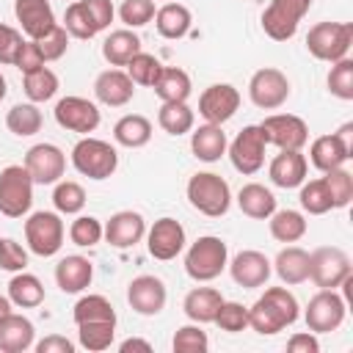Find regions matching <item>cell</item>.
<instances>
[{"instance_id":"1","label":"cell","mask_w":353,"mask_h":353,"mask_svg":"<svg viewBox=\"0 0 353 353\" xmlns=\"http://www.w3.org/2000/svg\"><path fill=\"white\" fill-rule=\"evenodd\" d=\"M298 317H301L298 298L287 287H268L254 301V306H248V325L262 336H273L284 331Z\"/></svg>"},{"instance_id":"2","label":"cell","mask_w":353,"mask_h":353,"mask_svg":"<svg viewBox=\"0 0 353 353\" xmlns=\"http://www.w3.org/2000/svg\"><path fill=\"white\" fill-rule=\"evenodd\" d=\"M188 201L193 210H199L207 218H221L232 207V188L221 174L212 171H199L188 179Z\"/></svg>"},{"instance_id":"3","label":"cell","mask_w":353,"mask_h":353,"mask_svg":"<svg viewBox=\"0 0 353 353\" xmlns=\"http://www.w3.org/2000/svg\"><path fill=\"white\" fill-rule=\"evenodd\" d=\"M226 265H229V248L215 234H201L185 251V273L193 281H201V284L212 281L226 270Z\"/></svg>"},{"instance_id":"4","label":"cell","mask_w":353,"mask_h":353,"mask_svg":"<svg viewBox=\"0 0 353 353\" xmlns=\"http://www.w3.org/2000/svg\"><path fill=\"white\" fill-rule=\"evenodd\" d=\"M72 165H74L77 174H83V176H88L94 182H102V179H110L116 174L119 152H116V146H110L102 138L83 135L72 146Z\"/></svg>"},{"instance_id":"5","label":"cell","mask_w":353,"mask_h":353,"mask_svg":"<svg viewBox=\"0 0 353 353\" xmlns=\"http://www.w3.org/2000/svg\"><path fill=\"white\" fill-rule=\"evenodd\" d=\"M350 44H353V22H317L306 33L309 55L325 63L347 58Z\"/></svg>"},{"instance_id":"6","label":"cell","mask_w":353,"mask_h":353,"mask_svg":"<svg viewBox=\"0 0 353 353\" xmlns=\"http://www.w3.org/2000/svg\"><path fill=\"white\" fill-rule=\"evenodd\" d=\"M63 237H66V226L61 221V212L39 210L28 215L25 243H28V251H33L36 256H55L63 245Z\"/></svg>"},{"instance_id":"7","label":"cell","mask_w":353,"mask_h":353,"mask_svg":"<svg viewBox=\"0 0 353 353\" xmlns=\"http://www.w3.org/2000/svg\"><path fill=\"white\" fill-rule=\"evenodd\" d=\"M33 207V176L25 165H6L0 171V212L6 218H22Z\"/></svg>"},{"instance_id":"8","label":"cell","mask_w":353,"mask_h":353,"mask_svg":"<svg viewBox=\"0 0 353 353\" xmlns=\"http://www.w3.org/2000/svg\"><path fill=\"white\" fill-rule=\"evenodd\" d=\"M312 0H270L262 11V30L273 41H290L301 19L309 14Z\"/></svg>"},{"instance_id":"9","label":"cell","mask_w":353,"mask_h":353,"mask_svg":"<svg viewBox=\"0 0 353 353\" xmlns=\"http://www.w3.org/2000/svg\"><path fill=\"white\" fill-rule=\"evenodd\" d=\"M347 276H353V265L342 248L320 245L309 254V279L320 290H339Z\"/></svg>"},{"instance_id":"10","label":"cell","mask_w":353,"mask_h":353,"mask_svg":"<svg viewBox=\"0 0 353 353\" xmlns=\"http://www.w3.org/2000/svg\"><path fill=\"white\" fill-rule=\"evenodd\" d=\"M265 149H268V141H265V132L259 124L243 127L234 135V141L226 146L234 171H240L243 176H254L265 165Z\"/></svg>"},{"instance_id":"11","label":"cell","mask_w":353,"mask_h":353,"mask_svg":"<svg viewBox=\"0 0 353 353\" xmlns=\"http://www.w3.org/2000/svg\"><path fill=\"white\" fill-rule=\"evenodd\" d=\"M345 314H347V301L336 290H320V292H314L309 298L303 320H306L309 331L331 334V331H336L345 323Z\"/></svg>"},{"instance_id":"12","label":"cell","mask_w":353,"mask_h":353,"mask_svg":"<svg viewBox=\"0 0 353 353\" xmlns=\"http://www.w3.org/2000/svg\"><path fill=\"white\" fill-rule=\"evenodd\" d=\"M248 97L259 110H276L290 99V80L276 66H262L248 80Z\"/></svg>"},{"instance_id":"13","label":"cell","mask_w":353,"mask_h":353,"mask_svg":"<svg viewBox=\"0 0 353 353\" xmlns=\"http://www.w3.org/2000/svg\"><path fill=\"white\" fill-rule=\"evenodd\" d=\"M22 165L33 176V185H55L66 174V154L61 146L41 141L25 152Z\"/></svg>"},{"instance_id":"14","label":"cell","mask_w":353,"mask_h":353,"mask_svg":"<svg viewBox=\"0 0 353 353\" xmlns=\"http://www.w3.org/2000/svg\"><path fill=\"white\" fill-rule=\"evenodd\" d=\"M265 141L276 149H303L309 143V127L295 113H270L259 121Z\"/></svg>"},{"instance_id":"15","label":"cell","mask_w":353,"mask_h":353,"mask_svg":"<svg viewBox=\"0 0 353 353\" xmlns=\"http://www.w3.org/2000/svg\"><path fill=\"white\" fill-rule=\"evenodd\" d=\"M165 301H168V290H165V281L160 276L141 273L127 284V303L141 317L160 314L165 309Z\"/></svg>"},{"instance_id":"16","label":"cell","mask_w":353,"mask_h":353,"mask_svg":"<svg viewBox=\"0 0 353 353\" xmlns=\"http://www.w3.org/2000/svg\"><path fill=\"white\" fill-rule=\"evenodd\" d=\"M52 116H55L58 127H63L69 132H80V135L94 132L99 127V121H102L99 108L85 97H63V99H58Z\"/></svg>"},{"instance_id":"17","label":"cell","mask_w":353,"mask_h":353,"mask_svg":"<svg viewBox=\"0 0 353 353\" xmlns=\"http://www.w3.org/2000/svg\"><path fill=\"white\" fill-rule=\"evenodd\" d=\"M185 243H188L185 226H182L176 218L163 215V218H157V221L146 229V251H149L154 259H160V262H168V259L179 256V254L185 251Z\"/></svg>"},{"instance_id":"18","label":"cell","mask_w":353,"mask_h":353,"mask_svg":"<svg viewBox=\"0 0 353 353\" xmlns=\"http://www.w3.org/2000/svg\"><path fill=\"white\" fill-rule=\"evenodd\" d=\"M240 108V91L232 83H212L199 97V116L207 124H226Z\"/></svg>"},{"instance_id":"19","label":"cell","mask_w":353,"mask_h":353,"mask_svg":"<svg viewBox=\"0 0 353 353\" xmlns=\"http://www.w3.org/2000/svg\"><path fill=\"white\" fill-rule=\"evenodd\" d=\"M226 268H229L232 281H234L237 287H243V290L265 287L268 279H270V273H273L270 259H268L262 251H254V248H245V251L234 254Z\"/></svg>"},{"instance_id":"20","label":"cell","mask_w":353,"mask_h":353,"mask_svg":"<svg viewBox=\"0 0 353 353\" xmlns=\"http://www.w3.org/2000/svg\"><path fill=\"white\" fill-rule=\"evenodd\" d=\"M102 237L113 248H121V251L132 248L146 237V221H143V215L138 210H119V212H113L108 218Z\"/></svg>"},{"instance_id":"21","label":"cell","mask_w":353,"mask_h":353,"mask_svg":"<svg viewBox=\"0 0 353 353\" xmlns=\"http://www.w3.org/2000/svg\"><path fill=\"white\" fill-rule=\"evenodd\" d=\"M306 171H309V160L301 149H279V154L268 165L270 182L284 190L301 188V182L306 179Z\"/></svg>"},{"instance_id":"22","label":"cell","mask_w":353,"mask_h":353,"mask_svg":"<svg viewBox=\"0 0 353 353\" xmlns=\"http://www.w3.org/2000/svg\"><path fill=\"white\" fill-rule=\"evenodd\" d=\"M94 97L108 105V108H124L132 97H135V83L130 80V74L119 66L105 69L97 74L94 80Z\"/></svg>"},{"instance_id":"23","label":"cell","mask_w":353,"mask_h":353,"mask_svg":"<svg viewBox=\"0 0 353 353\" xmlns=\"http://www.w3.org/2000/svg\"><path fill=\"white\" fill-rule=\"evenodd\" d=\"M14 17L28 39H41L58 25L50 0H14Z\"/></svg>"},{"instance_id":"24","label":"cell","mask_w":353,"mask_h":353,"mask_svg":"<svg viewBox=\"0 0 353 353\" xmlns=\"http://www.w3.org/2000/svg\"><path fill=\"white\" fill-rule=\"evenodd\" d=\"M91 279H94V265L88 262V256L66 254L55 265V284H58L61 292L77 295L85 287H91Z\"/></svg>"},{"instance_id":"25","label":"cell","mask_w":353,"mask_h":353,"mask_svg":"<svg viewBox=\"0 0 353 353\" xmlns=\"http://www.w3.org/2000/svg\"><path fill=\"white\" fill-rule=\"evenodd\" d=\"M353 157V146H347L336 132L331 135H320L312 141L309 146V163L317 168V171H331V168H339L345 165L347 160Z\"/></svg>"},{"instance_id":"26","label":"cell","mask_w":353,"mask_h":353,"mask_svg":"<svg viewBox=\"0 0 353 353\" xmlns=\"http://www.w3.org/2000/svg\"><path fill=\"white\" fill-rule=\"evenodd\" d=\"M36 345V325L25 317L11 312L0 320V353H25Z\"/></svg>"},{"instance_id":"27","label":"cell","mask_w":353,"mask_h":353,"mask_svg":"<svg viewBox=\"0 0 353 353\" xmlns=\"http://www.w3.org/2000/svg\"><path fill=\"white\" fill-rule=\"evenodd\" d=\"M226 146H229V141H226V132L221 124L204 121L201 127H196L190 132V152L201 163H218L226 154Z\"/></svg>"},{"instance_id":"28","label":"cell","mask_w":353,"mask_h":353,"mask_svg":"<svg viewBox=\"0 0 353 353\" xmlns=\"http://www.w3.org/2000/svg\"><path fill=\"white\" fill-rule=\"evenodd\" d=\"M270 265H273L276 276H279L287 287H295V284L309 281V251L301 248V245H292V243L284 245V248L276 254V259H273Z\"/></svg>"},{"instance_id":"29","label":"cell","mask_w":353,"mask_h":353,"mask_svg":"<svg viewBox=\"0 0 353 353\" xmlns=\"http://www.w3.org/2000/svg\"><path fill=\"white\" fill-rule=\"evenodd\" d=\"M221 303H223L221 290H215V287H193L185 295V301H182V312L188 314L190 323L204 325V323H212L215 320Z\"/></svg>"},{"instance_id":"30","label":"cell","mask_w":353,"mask_h":353,"mask_svg":"<svg viewBox=\"0 0 353 353\" xmlns=\"http://www.w3.org/2000/svg\"><path fill=\"white\" fill-rule=\"evenodd\" d=\"M190 25H193L190 8L182 6V3H176V0H168V3H163V6L154 11V28H157V33H160L163 39H168V41H176V39L188 36Z\"/></svg>"},{"instance_id":"31","label":"cell","mask_w":353,"mask_h":353,"mask_svg":"<svg viewBox=\"0 0 353 353\" xmlns=\"http://www.w3.org/2000/svg\"><path fill=\"white\" fill-rule=\"evenodd\" d=\"M237 207L243 215H248L254 221H268L276 212V196L270 188H265L259 182H245L237 190Z\"/></svg>"},{"instance_id":"32","label":"cell","mask_w":353,"mask_h":353,"mask_svg":"<svg viewBox=\"0 0 353 353\" xmlns=\"http://www.w3.org/2000/svg\"><path fill=\"white\" fill-rule=\"evenodd\" d=\"M135 52H141V36L132 28L110 30L102 41V58L110 66H127Z\"/></svg>"},{"instance_id":"33","label":"cell","mask_w":353,"mask_h":353,"mask_svg":"<svg viewBox=\"0 0 353 353\" xmlns=\"http://www.w3.org/2000/svg\"><path fill=\"white\" fill-rule=\"evenodd\" d=\"M154 94L160 102H188L190 91H193V83H190V74L179 66H163L157 80H154Z\"/></svg>"},{"instance_id":"34","label":"cell","mask_w":353,"mask_h":353,"mask_svg":"<svg viewBox=\"0 0 353 353\" xmlns=\"http://www.w3.org/2000/svg\"><path fill=\"white\" fill-rule=\"evenodd\" d=\"M113 141L124 149H141L152 141V121L141 113H127L113 124Z\"/></svg>"},{"instance_id":"35","label":"cell","mask_w":353,"mask_h":353,"mask_svg":"<svg viewBox=\"0 0 353 353\" xmlns=\"http://www.w3.org/2000/svg\"><path fill=\"white\" fill-rule=\"evenodd\" d=\"M6 295L19 309H36V306L44 303V284L39 281V276H33L28 270H19V273L11 276Z\"/></svg>"},{"instance_id":"36","label":"cell","mask_w":353,"mask_h":353,"mask_svg":"<svg viewBox=\"0 0 353 353\" xmlns=\"http://www.w3.org/2000/svg\"><path fill=\"white\" fill-rule=\"evenodd\" d=\"M268 229L276 243H298L306 234L309 223H306L303 212H298V210H276L268 218Z\"/></svg>"},{"instance_id":"37","label":"cell","mask_w":353,"mask_h":353,"mask_svg":"<svg viewBox=\"0 0 353 353\" xmlns=\"http://www.w3.org/2000/svg\"><path fill=\"white\" fill-rule=\"evenodd\" d=\"M44 119L36 102H17L8 113H6V127L8 132H14L17 138H30L41 130Z\"/></svg>"},{"instance_id":"38","label":"cell","mask_w":353,"mask_h":353,"mask_svg":"<svg viewBox=\"0 0 353 353\" xmlns=\"http://www.w3.org/2000/svg\"><path fill=\"white\" fill-rule=\"evenodd\" d=\"M116 339V320H97V323H77V345L102 353L113 345Z\"/></svg>"},{"instance_id":"39","label":"cell","mask_w":353,"mask_h":353,"mask_svg":"<svg viewBox=\"0 0 353 353\" xmlns=\"http://www.w3.org/2000/svg\"><path fill=\"white\" fill-rule=\"evenodd\" d=\"M196 113L188 102H163L157 110V124L163 127V132L168 135H185L193 130Z\"/></svg>"},{"instance_id":"40","label":"cell","mask_w":353,"mask_h":353,"mask_svg":"<svg viewBox=\"0 0 353 353\" xmlns=\"http://www.w3.org/2000/svg\"><path fill=\"white\" fill-rule=\"evenodd\" d=\"M22 91L30 102H47L58 94V74L50 66H39L28 74H22Z\"/></svg>"},{"instance_id":"41","label":"cell","mask_w":353,"mask_h":353,"mask_svg":"<svg viewBox=\"0 0 353 353\" xmlns=\"http://www.w3.org/2000/svg\"><path fill=\"white\" fill-rule=\"evenodd\" d=\"M52 207L61 215H80L85 207V190L74 179H58L52 188Z\"/></svg>"},{"instance_id":"42","label":"cell","mask_w":353,"mask_h":353,"mask_svg":"<svg viewBox=\"0 0 353 353\" xmlns=\"http://www.w3.org/2000/svg\"><path fill=\"white\" fill-rule=\"evenodd\" d=\"M72 320L77 323H97V320H116V309L105 295L88 292L83 298H77L74 309H72Z\"/></svg>"},{"instance_id":"43","label":"cell","mask_w":353,"mask_h":353,"mask_svg":"<svg viewBox=\"0 0 353 353\" xmlns=\"http://www.w3.org/2000/svg\"><path fill=\"white\" fill-rule=\"evenodd\" d=\"M298 201L303 207V212L309 215H325L334 210V201H331V193H328V185L325 179H303L301 182V193H298Z\"/></svg>"},{"instance_id":"44","label":"cell","mask_w":353,"mask_h":353,"mask_svg":"<svg viewBox=\"0 0 353 353\" xmlns=\"http://www.w3.org/2000/svg\"><path fill=\"white\" fill-rule=\"evenodd\" d=\"M63 28H66V33H69L72 39H80V41L94 39V36L99 33L83 0H74V3L66 6V11H63Z\"/></svg>"},{"instance_id":"45","label":"cell","mask_w":353,"mask_h":353,"mask_svg":"<svg viewBox=\"0 0 353 353\" xmlns=\"http://www.w3.org/2000/svg\"><path fill=\"white\" fill-rule=\"evenodd\" d=\"M325 85H328V91H331L336 99L350 102V99H353V61H350V58L334 61L331 69H328Z\"/></svg>"},{"instance_id":"46","label":"cell","mask_w":353,"mask_h":353,"mask_svg":"<svg viewBox=\"0 0 353 353\" xmlns=\"http://www.w3.org/2000/svg\"><path fill=\"white\" fill-rule=\"evenodd\" d=\"M160 69H163V63L152 55V52H135L132 58H130V63L124 66V72L130 74V80L135 83V85H154V80H157V74H160Z\"/></svg>"},{"instance_id":"47","label":"cell","mask_w":353,"mask_h":353,"mask_svg":"<svg viewBox=\"0 0 353 353\" xmlns=\"http://www.w3.org/2000/svg\"><path fill=\"white\" fill-rule=\"evenodd\" d=\"M325 185H328V193H331V201H334V210H345L353 199V174L339 165V168H331L323 174Z\"/></svg>"},{"instance_id":"48","label":"cell","mask_w":353,"mask_h":353,"mask_svg":"<svg viewBox=\"0 0 353 353\" xmlns=\"http://www.w3.org/2000/svg\"><path fill=\"white\" fill-rule=\"evenodd\" d=\"M102 232H105V223L94 215H77L69 226V240L80 248H94L97 243H102Z\"/></svg>"},{"instance_id":"49","label":"cell","mask_w":353,"mask_h":353,"mask_svg":"<svg viewBox=\"0 0 353 353\" xmlns=\"http://www.w3.org/2000/svg\"><path fill=\"white\" fill-rule=\"evenodd\" d=\"M171 347L176 353H204L210 347V339H207V331H201L199 323H190V325L176 328V334L171 339Z\"/></svg>"},{"instance_id":"50","label":"cell","mask_w":353,"mask_h":353,"mask_svg":"<svg viewBox=\"0 0 353 353\" xmlns=\"http://www.w3.org/2000/svg\"><path fill=\"white\" fill-rule=\"evenodd\" d=\"M221 331H229V334H237V331H243V328H248V306H243V303H237V301H226L223 298V303H221V309H218V314H215V320H212Z\"/></svg>"},{"instance_id":"51","label":"cell","mask_w":353,"mask_h":353,"mask_svg":"<svg viewBox=\"0 0 353 353\" xmlns=\"http://www.w3.org/2000/svg\"><path fill=\"white\" fill-rule=\"evenodd\" d=\"M154 0H124L119 6V19L124 22V28H143L154 19Z\"/></svg>"},{"instance_id":"52","label":"cell","mask_w":353,"mask_h":353,"mask_svg":"<svg viewBox=\"0 0 353 353\" xmlns=\"http://www.w3.org/2000/svg\"><path fill=\"white\" fill-rule=\"evenodd\" d=\"M69 39H72V36L66 33V28H63V25H55L52 30H47L41 39H33V41L39 44L44 61H58V58L66 55V50H69Z\"/></svg>"},{"instance_id":"53","label":"cell","mask_w":353,"mask_h":353,"mask_svg":"<svg viewBox=\"0 0 353 353\" xmlns=\"http://www.w3.org/2000/svg\"><path fill=\"white\" fill-rule=\"evenodd\" d=\"M28 268V248L14 237H0V270L19 273Z\"/></svg>"},{"instance_id":"54","label":"cell","mask_w":353,"mask_h":353,"mask_svg":"<svg viewBox=\"0 0 353 353\" xmlns=\"http://www.w3.org/2000/svg\"><path fill=\"white\" fill-rule=\"evenodd\" d=\"M44 63H47V61H44V55H41L39 44H36L33 39H25V41L19 44L17 58H14V63H11V66H17L22 74H28V72H33V69H39V66H44Z\"/></svg>"},{"instance_id":"55","label":"cell","mask_w":353,"mask_h":353,"mask_svg":"<svg viewBox=\"0 0 353 353\" xmlns=\"http://www.w3.org/2000/svg\"><path fill=\"white\" fill-rule=\"evenodd\" d=\"M22 41H25V39H22V33H19L17 28H11V25L0 22V63L11 66V63H14V58H17V50H19V44H22Z\"/></svg>"},{"instance_id":"56","label":"cell","mask_w":353,"mask_h":353,"mask_svg":"<svg viewBox=\"0 0 353 353\" xmlns=\"http://www.w3.org/2000/svg\"><path fill=\"white\" fill-rule=\"evenodd\" d=\"M83 3H85V8H88V14H91V19H94V25H97V30H99V33L108 30L110 22H113V17H116L113 3H110V0H83Z\"/></svg>"},{"instance_id":"57","label":"cell","mask_w":353,"mask_h":353,"mask_svg":"<svg viewBox=\"0 0 353 353\" xmlns=\"http://www.w3.org/2000/svg\"><path fill=\"white\" fill-rule=\"evenodd\" d=\"M287 350L290 353H320V342L314 331H298L287 339Z\"/></svg>"},{"instance_id":"58","label":"cell","mask_w":353,"mask_h":353,"mask_svg":"<svg viewBox=\"0 0 353 353\" xmlns=\"http://www.w3.org/2000/svg\"><path fill=\"white\" fill-rule=\"evenodd\" d=\"M33 347H36V353H74V342L61 334H50L41 342H36Z\"/></svg>"},{"instance_id":"59","label":"cell","mask_w":353,"mask_h":353,"mask_svg":"<svg viewBox=\"0 0 353 353\" xmlns=\"http://www.w3.org/2000/svg\"><path fill=\"white\" fill-rule=\"evenodd\" d=\"M119 350H121V353H130V350L152 353V342H146V339H138V336H130V339H124V342L119 345Z\"/></svg>"},{"instance_id":"60","label":"cell","mask_w":353,"mask_h":353,"mask_svg":"<svg viewBox=\"0 0 353 353\" xmlns=\"http://www.w3.org/2000/svg\"><path fill=\"white\" fill-rule=\"evenodd\" d=\"M11 312H14V303L8 301V295H0V320H3V317H8Z\"/></svg>"},{"instance_id":"61","label":"cell","mask_w":353,"mask_h":353,"mask_svg":"<svg viewBox=\"0 0 353 353\" xmlns=\"http://www.w3.org/2000/svg\"><path fill=\"white\" fill-rule=\"evenodd\" d=\"M6 94H8V83H6V77H3V72H0V102L6 99Z\"/></svg>"},{"instance_id":"62","label":"cell","mask_w":353,"mask_h":353,"mask_svg":"<svg viewBox=\"0 0 353 353\" xmlns=\"http://www.w3.org/2000/svg\"><path fill=\"white\" fill-rule=\"evenodd\" d=\"M165 3H168V0H165Z\"/></svg>"}]
</instances>
